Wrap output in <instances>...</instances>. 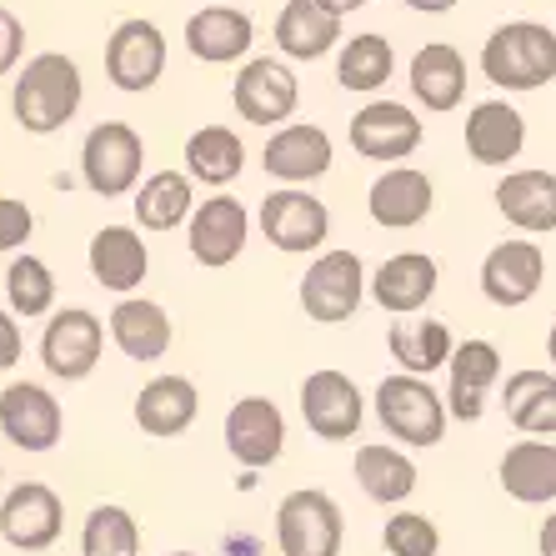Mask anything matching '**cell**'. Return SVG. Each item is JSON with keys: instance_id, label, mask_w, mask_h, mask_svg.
<instances>
[{"instance_id": "obj_1", "label": "cell", "mask_w": 556, "mask_h": 556, "mask_svg": "<svg viewBox=\"0 0 556 556\" xmlns=\"http://www.w3.org/2000/svg\"><path fill=\"white\" fill-rule=\"evenodd\" d=\"M86 101V80L80 65L61 51H40L26 61V71L11 86V116L26 136H55L65 121Z\"/></svg>"}, {"instance_id": "obj_2", "label": "cell", "mask_w": 556, "mask_h": 556, "mask_svg": "<svg viewBox=\"0 0 556 556\" xmlns=\"http://www.w3.org/2000/svg\"><path fill=\"white\" fill-rule=\"evenodd\" d=\"M481 76L496 91H542L556 80V30L542 21H506L481 46Z\"/></svg>"}, {"instance_id": "obj_3", "label": "cell", "mask_w": 556, "mask_h": 556, "mask_svg": "<svg viewBox=\"0 0 556 556\" xmlns=\"http://www.w3.org/2000/svg\"><path fill=\"white\" fill-rule=\"evenodd\" d=\"M376 421L402 446H441L452 406H446V396H437L431 376L396 371L381 376V387H376Z\"/></svg>"}, {"instance_id": "obj_4", "label": "cell", "mask_w": 556, "mask_h": 556, "mask_svg": "<svg viewBox=\"0 0 556 556\" xmlns=\"http://www.w3.org/2000/svg\"><path fill=\"white\" fill-rule=\"evenodd\" d=\"M141 176H146L141 130L126 126V121L91 126V136L80 141V181H86V191L101 195V201H121V195H136Z\"/></svg>"}, {"instance_id": "obj_5", "label": "cell", "mask_w": 556, "mask_h": 556, "mask_svg": "<svg viewBox=\"0 0 556 556\" xmlns=\"http://www.w3.org/2000/svg\"><path fill=\"white\" fill-rule=\"evenodd\" d=\"M371 276L356 251H321L301 276V311L316 326H346L362 311Z\"/></svg>"}, {"instance_id": "obj_6", "label": "cell", "mask_w": 556, "mask_h": 556, "mask_svg": "<svg viewBox=\"0 0 556 556\" xmlns=\"http://www.w3.org/2000/svg\"><path fill=\"white\" fill-rule=\"evenodd\" d=\"M346 521L341 506L316 486H301L276 506V546L281 556H341Z\"/></svg>"}, {"instance_id": "obj_7", "label": "cell", "mask_w": 556, "mask_h": 556, "mask_svg": "<svg viewBox=\"0 0 556 556\" xmlns=\"http://www.w3.org/2000/svg\"><path fill=\"white\" fill-rule=\"evenodd\" d=\"M105 326L111 321H101V316L86 306L51 311V321L40 331V366H46L55 381H86V376L101 366Z\"/></svg>"}, {"instance_id": "obj_8", "label": "cell", "mask_w": 556, "mask_h": 556, "mask_svg": "<svg viewBox=\"0 0 556 556\" xmlns=\"http://www.w3.org/2000/svg\"><path fill=\"white\" fill-rule=\"evenodd\" d=\"M231 105L247 126H286L301 105L296 71L286 61H276V55H251V61L236 71Z\"/></svg>"}, {"instance_id": "obj_9", "label": "cell", "mask_w": 556, "mask_h": 556, "mask_svg": "<svg viewBox=\"0 0 556 556\" xmlns=\"http://www.w3.org/2000/svg\"><path fill=\"white\" fill-rule=\"evenodd\" d=\"M261 236L286 256H306L321 251L331 236V211L321 195H311L306 186H281L261 201Z\"/></svg>"}, {"instance_id": "obj_10", "label": "cell", "mask_w": 556, "mask_h": 556, "mask_svg": "<svg viewBox=\"0 0 556 556\" xmlns=\"http://www.w3.org/2000/svg\"><path fill=\"white\" fill-rule=\"evenodd\" d=\"M301 421H306L311 437L321 441H346L362 431L366 421V396L362 387L351 381L337 366H321L301 381Z\"/></svg>"}, {"instance_id": "obj_11", "label": "cell", "mask_w": 556, "mask_h": 556, "mask_svg": "<svg viewBox=\"0 0 556 556\" xmlns=\"http://www.w3.org/2000/svg\"><path fill=\"white\" fill-rule=\"evenodd\" d=\"M105 76L126 96L151 91L155 80L166 76V30L146 21V15L121 21L111 30V40H105Z\"/></svg>"}, {"instance_id": "obj_12", "label": "cell", "mask_w": 556, "mask_h": 556, "mask_svg": "<svg viewBox=\"0 0 556 556\" xmlns=\"http://www.w3.org/2000/svg\"><path fill=\"white\" fill-rule=\"evenodd\" d=\"M65 531V502L46 481H21L0 502V536L15 552H51Z\"/></svg>"}, {"instance_id": "obj_13", "label": "cell", "mask_w": 556, "mask_h": 556, "mask_svg": "<svg viewBox=\"0 0 556 556\" xmlns=\"http://www.w3.org/2000/svg\"><path fill=\"white\" fill-rule=\"evenodd\" d=\"M0 437L21 452H51L65 437V412L40 381H11L0 391Z\"/></svg>"}, {"instance_id": "obj_14", "label": "cell", "mask_w": 556, "mask_h": 556, "mask_svg": "<svg viewBox=\"0 0 556 556\" xmlns=\"http://www.w3.org/2000/svg\"><path fill=\"white\" fill-rule=\"evenodd\" d=\"M351 151L366 155V161H381V166H396L421 146V116H416L406 101H366L346 126Z\"/></svg>"}, {"instance_id": "obj_15", "label": "cell", "mask_w": 556, "mask_h": 556, "mask_svg": "<svg viewBox=\"0 0 556 556\" xmlns=\"http://www.w3.org/2000/svg\"><path fill=\"white\" fill-rule=\"evenodd\" d=\"M546 281V256L536 241L527 236H511V241H496L481 261V296L492 301L502 311H517L527 306Z\"/></svg>"}, {"instance_id": "obj_16", "label": "cell", "mask_w": 556, "mask_h": 556, "mask_svg": "<svg viewBox=\"0 0 556 556\" xmlns=\"http://www.w3.org/2000/svg\"><path fill=\"white\" fill-rule=\"evenodd\" d=\"M247 236H251L247 206L226 191L211 195V201H201V206L191 211V226H186V241H191L195 266H206V271L231 266V261L247 251Z\"/></svg>"}, {"instance_id": "obj_17", "label": "cell", "mask_w": 556, "mask_h": 556, "mask_svg": "<svg viewBox=\"0 0 556 556\" xmlns=\"http://www.w3.org/2000/svg\"><path fill=\"white\" fill-rule=\"evenodd\" d=\"M226 452L247 471H266L286 452V416L271 396H241L226 416Z\"/></svg>"}, {"instance_id": "obj_18", "label": "cell", "mask_w": 556, "mask_h": 556, "mask_svg": "<svg viewBox=\"0 0 556 556\" xmlns=\"http://www.w3.org/2000/svg\"><path fill=\"white\" fill-rule=\"evenodd\" d=\"M431 206H437V186H431V176L421 166L381 170L371 191H366V211H371L381 231H412V226H421L431 216Z\"/></svg>"}, {"instance_id": "obj_19", "label": "cell", "mask_w": 556, "mask_h": 556, "mask_svg": "<svg viewBox=\"0 0 556 556\" xmlns=\"http://www.w3.org/2000/svg\"><path fill=\"white\" fill-rule=\"evenodd\" d=\"M331 161H337V146H331V136H326L321 126H311V121H301V126H281L271 141H266V151H261L266 176H276L281 186L321 181L326 170H331Z\"/></svg>"}, {"instance_id": "obj_20", "label": "cell", "mask_w": 556, "mask_h": 556, "mask_svg": "<svg viewBox=\"0 0 556 556\" xmlns=\"http://www.w3.org/2000/svg\"><path fill=\"white\" fill-rule=\"evenodd\" d=\"M446 371H452V387H446L452 416L456 421H481L486 416V396L502 381V351L481 337H466V341H456Z\"/></svg>"}, {"instance_id": "obj_21", "label": "cell", "mask_w": 556, "mask_h": 556, "mask_svg": "<svg viewBox=\"0 0 556 556\" xmlns=\"http://www.w3.org/2000/svg\"><path fill=\"white\" fill-rule=\"evenodd\" d=\"M441 286V266L427 251H402V256H387L371 271V301L387 316H412L421 311Z\"/></svg>"}, {"instance_id": "obj_22", "label": "cell", "mask_w": 556, "mask_h": 556, "mask_svg": "<svg viewBox=\"0 0 556 556\" xmlns=\"http://www.w3.org/2000/svg\"><path fill=\"white\" fill-rule=\"evenodd\" d=\"M86 266H91L96 286L116 291V296H130L146 281V271H151V251H146L141 226H101L91 236Z\"/></svg>"}, {"instance_id": "obj_23", "label": "cell", "mask_w": 556, "mask_h": 556, "mask_svg": "<svg viewBox=\"0 0 556 556\" xmlns=\"http://www.w3.org/2000/svg\"><path fill=\"white\" fill-rule=\"evenodd\" d=\"M346 15L331 0H286L276 15V46L286 61H321L331 46H341Z\"/></svg>"}, {"instance_id": "obj_24", "label": "cell", "mask_w": 556, "mask_h": 556, "mask_svg": "<svg viewBox=\"0 0 556 556\" xmlns=\"http://www.w3.org/2000/svg\"><path fill=\"white\" fill-rule=\"evenodd\" d=\"M406 80H412L416 105H427L431 116H446L466 101V61L446 40H427L406 65Z\"/></svg>"}, {"instance_id": "obj_25", "label": "cell", "mask_w": 556, "mask_h": 556, "mask_svg": "<svg viewBox=\"0 0 556 556\" xmlns=\"http://www.w3.org/2000/svg\"><path fill=\"white\" fill-rule=\"evenodd\" d=\"M496 211L521 236L556 231V170H506L496 181Z\"/></svg>"}, {"instance_id": "obj_26", "label": "cell", "mask_w": 556, "mask_h": 556, "mask_svg": "<svg viewBox=\"0 0 556 556\" xmlns=\"http://www.w3.org/2000/svg\"><path fill=\"white\" fill-rule=\"evenodd\" d=\"M527 146V116L511 101H481L466 111V155L477 166H511Z\"/></svg>"}, {"instance_id": "obj_27", "label": "cell", "mask_w": 556, "mask_h": 556, "mask_svg": "<svg viewBox=\"0 0 556 556\" xmlns=\"http://www.w3.org/2000/svg\"><path fill=\"white\" fill-rule=\"evenodd\" d=\"M251 46H256V26H251L247 11L236 5H206L186 21V51L206 65H231L247 61Z\"/></svg>"}, {"instance_id": "obj_28", "label": "cell", "mask_w": 556, "mask_h": 556, "mask_svg": "<svg viewBox=\"0 0 556 556\" xmlns=\"http://www.w3.org/2000/svg\"><path fill=\"white\" fill-rule=\"evenodd\" d=\"M130 416H136V427H141L146 437L170 441L201 416V391H195V381H186V376H151V381L136 391V412Z\"/></svg>"}, {"instance_id": "obj_29", "label": "cell", "mask_w": 556, "mask_h": 556, "mask_svg": "<svg viewBox=\"0 0 556 556\" xmlns=\"http://www.w3.org/2000/svg\"><path fill=\"white\" fill-rule=\"evenodd\" d=\"M111 341L121 346L126 362H161L176 341V326H170V311L161 301H146V296H126L116 311H111Z\"/></svg>"}, {"instance_id": "obj_30", "label": "cell", "mask_w": 556, "mask_h": 556, "mask_svg": "<svg viewBox=\"0 0 556 556\" xmlns=\"http://www.w3.org/2000/svg\"><path fill=\"white\" fill-rule=\"evenodd\" d=\"M502 492L521 506H546L556 502V446L552 437H521L517 446H506L502 466H496Z\"/></svg>"}, {"instance_id": "obj_31", "label": "cell", "mask_w": 556, "mask_h": 556, "mask_svg": "<svg viewBox=\"0 0 556 556\" xmlns=\"http://www.w3.org/2000/svg\"><path fill=\"white\" fill-rule=\"evenodd\" d=\"M502 412L521 437H556V371H511L502 387Z\"/></svg>"}, {"instance_id": "obj_32", "label": "cell", "mask_w": 556, "mask_h": 556, "mask_svg": "<svg viewBox=\"0 0 556 556\" xmlns=\"http://www.w3.org/2000/svg\"><path fill=\"white\" fill-rule=\"evenodd\" d=\"M387 346H391V362L402 371H416V376H431L437 366L452 362V326L437 321V316H396V326L387 331Z\"/></svg>"}, {"instance_id": "obj_33", "label": "cell", "mask_w": 556, "mask_h": 556, "mask_svg": "<svg viewBox=\"0 0 556 556\" xmlns=\"http://www.w3.org/2000/svg\"><path fill=\"white\" fill-rule=\"evenodd\" d=\"M191 170H151L141 186H136V226L151 236L176 231L186 216L195 211V191H191Z\"/></svg>"}, {"instance_id": "obj_34", "label": "cell", "mask_w": 556, "mask_h": 556, "mask_svg": "<svg viewBox=\"0 0 556 556\" xmlns=\"http://www.w3.org/2000/svg\"><path fill=\"white\" fill-rule=\"evenodd\" d=\"M351 471H356V486L376 506H402L416 492V462L406 452H396V446H387V441L381 446H362Z\"/></svg>"}, {"instance_id": "obj_35", "label": "cell", "mask_w": 556, "mask_h": 556, "mask_svg": "<svg viewBox=\"0 0 556 556\" xmlns=\"http://www.w3.org/2000/svg\"><path fill=\"white\" fill-rule=\"evenodd\" d=\"M186 170H191L201 186H231L241 170H247V141L236 136L231 126H201L191 130L186 141Z\"/></svg>"}, {"instance_id": "obj_36", "label": "cell", "mask_w": 556, "mask_h": 556, "mask_svg": "<svg viewBox=\"0 0 556 556\" xmlns=\"http://www.w3.org/2000/svg\"><path fill=\"white\" fill-rule=\"evenodd\" d=\"M391 71H396V51H391V40L376 36V30L351 36L346 46H341V55H337V80L346 86V91H356V96L381 91V86L391 80Z\"/></svg>"}, {"instance_id": "obj_37", "label": "cell", "mask_w": 556, "mask_h": 556, "mask_svg": "<svg viewBox=\"0 0 556 556\" xmlns=\"http://www.w3.org/2000/svg\"><path fill=\"white\" fill-rule=\"evenodd\" d=\"M80 556H141V527L126 506L101 502L80 527Z\"/></svg>"}, {"instance_id": "obj_38", "label": "cell", "mask_w": 556, "mask_h": 556, "mask_svg": "<svg viewBox=\"0 0 556 556\" xmlns=\"http://www.w3.org/2000/svg\"><path fill=\"white\" fill-rule=\"evenodd\" d=\"M5 301L21 321H36V316H51L55 306V276L40 256H15L11 271H5Z\"/></svg>"}, {"instance_id": "obj_39", "label": "cell", "mask_w": 556, "mask_h": 556, "mask_svg": "<svg viewBox=\"0 0 556 556\" xmlns=\"http://www.w3.org/2000/svg\"><path fill=\"white\" fill-rule=\"evenodd\" d=\"M381 546H387V556H437L441 531H437V521L421 517V511H396V517L381 527Z\"/></svg>"}, {"instance_id": "obj_40", "label": "cell", "mask_w": 556, "mask_h": 556, "mask_svg": "<svg viewBox=\"0 0 556 556\" xmlns=\"http://www.w3.org/2000/svg\"><path fill=\"white\" fill-rule=\"evenodd\" d=\"M30 236H36V211L26 201L0 195V251H21Z\"/></svg>"}, {"instance_id": "obj_41", "label": "cell", "mask_w": 556, "mask_h": 556, "mask_svg": "<svg viewBox=\"0 0 556 556\" xmlns=\"http://www.w3.org/2000/svg\"><path fill=\"white\" fill-rule=\"evenodd\" d=\"M21 55H26V26H21V15L0 5V76H11Z\"/></svg>"}, {"instance_id": "obj_42", "label": "cell", "mask_w": 556, "mask_h": 556, "mask_svg": "<svg viewBox=\"0 0 556 556\" xmlns=\"http://www.w3.org/2000/svg\"><path fill=\"white\" fill-rule=\"evenodd\" d=\"M21 316L15 311H5L0 306V371H11L15 362H21V351H26V341H21Z\"/></svg>"}, {"instance_id": "obj_43", "label": "cell", "mask_w": 556, "mask_h": 556, "mask_svg": "<svg viewBox=\"0 0 556 556\" xmlns=\"http://www.w3.org/2000/svg\"><path fill=\"white\" fill-rule=\"evenodd\" d=\"M536 552H542V556H556V511L542 521V531H536Z\"/></svg>"}, {"instance_id": "obj_44", "label": "cell", "mask_w": 556, "mask_h": 556, "mask_svg": "<svg viewBox=\"0 0 556 556\" xmlns=\"http://www.w3.org/2000/svg\"><path fill=\"white\" fill-rule=\"evenodd\" d=\"M402 5H412V11H421V15H446L456 0H402Z\"/></svg>"}, {"instance_id": "obj_45", "label": "cell", "mask_w": 556, "mask_h": 556, "mask_svg": "<svg viewBox=\"0 0 556 556\" xmlns=\"http://www.w3.org/2000/svg\"><path fill=\"white\" fill-rule=\"evenodd\" d=\"M331 5H337V11L346 15V11H362V5H371V0H331Z\"/></svg>"}, {"instance_id": "obj_46", "label": "cell", "mask_w": 556, "mask_h": 556, "mask_svg": "<svg viewBox=\"0 0 556 556\" xmlns=\"http://www.w3.org/2000/svg\"><path fill=\"white\" fill-rule=\"evenodd\" d=\"M546 356H552V366H556V321H552V331H546Z\"/></svg>"}, {"instance_id": "obj_47", "label": "cell", "mask_w": 556, "mask_h": 556, "mask_svg": "<svg viewBox=\"0 0 556 556\" xmlns=\"http://www.w3.org/2000/svg\"><path fill=\"white\" fill-rule=\"evenodd\" d=\"M166 556H201V552H166Z\"/></svg>"}, {"instance_id": "obj_48", "label": "cell", "mask_w": 556, "mask_h": 556, "mask_svg": "<svg viewBox=\"0 0 556 556\" xmlns=\"http://www.w3.org/2000/svg\"><path fill=\"white\" fill-rule=\"evenodd\" d=\"M0 477H5V462H0Z\"/></svg>"}]
</instances>
